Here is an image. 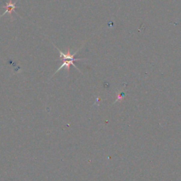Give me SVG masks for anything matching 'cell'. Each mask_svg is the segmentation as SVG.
I'll return each instance as SVG.
<instances>
[{
	"label": "cell",
	"mask_w": 181,
	"mask_h": 181,
	"mask_svg": "<svg viewBox=\"0 0 181 181\" xmlns=\"http://www.w3.org/2000/svg\"><path fill=\"white\" fill-rule=\"evenodd\" d=\"M53 45H54V44H53ZM54 46H55V47L58 50V51H59L60 60H61L62 61V65L60 67V68H58V69L57 70V71L55 72V73L53 74V76L55 75V74H57V72H59L60 69H62V68H64V67H65L66 69H67L68 73H69V70H70V67H71V65L74 66V67H75L76 69L78 70V71H79V72H81H81L80 71L79 68H78L75 65V64H74V62L79 61V60H86V59H83V58H75V57H75V55H76V53H77L79 51L80 49L78 50L77 51L75 52V53H74V54H71V52H70V49H69V48H68L67 53H64L63 52L61 51V50H60L59 49V48L56 47V46L55 45H54Z\"/></svg>",
	"instance_id": "1"
},
{
	"label": "cell",
	"mask_w": 181,
	"mask_h": 181,
	"mask_svg": "<svg viewBox=\"0 0 181 181\" xmlns=\"http://www.w3.org/2000/svg\"><path fill=\"white\" fill-rule=\"evenodd\" d=\"M123 98H124V94H122V91H118L117 93V97H116V100H115V101L114 102V103L116 102H122V100H123Z\"/></svg>",
	"instance_id": "3"
},
{
	"label": "cell",
	"mask_w": 181,
	"mask_h": 181,
	"mask_svg": "<svg viewBox=\"0 0 181 181\" xmlns=\"http://www.w3.org/2000/svg\"><path fill=\"white\" fill-rule=\"evenodd\" d=\"M2 8L6 9V11L2 15L0 16V18L2 17L3 16H5L6 14H9L10 17H12V13H13V12H15L14 11L15 9H17V8H19V7H17V2H13L12 0H9V2L6 4L5 6H3Z\"/></svg>",
	"instance_id": "2"
}]
</instances>
